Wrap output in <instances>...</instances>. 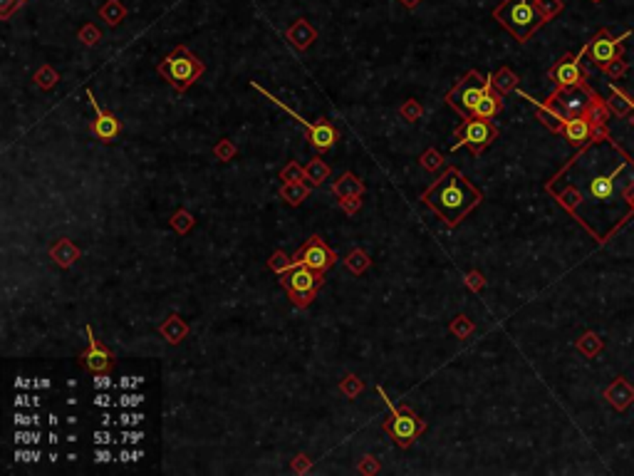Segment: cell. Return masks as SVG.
Here are the masks:
<instances>
[{"label": "cell", "instance_id": "b9f144b4", "mask_svg": "<svg viewBox=\"0 0 634 476\" xmlns=\"http://www.w3.org/2000/svg\"><path fill=\"white\" fill-rule=\"evenodd\" d=\"M122 405H127V407L142 405V394H124V397H122Z\"/></svg>", "mask_w": 634, "mask_h": 476}, {"label": "cell", "instance_id": "c3c4849f", "mask_svg": "<svg viewBox=\"0 0 634 476\" xmlns=\"http://www.w3.org/2000/svg\"><path fill=\"white\" fill-rule=\"evenodd\" d=\"M95 402H97V407H100V405H102V407H107V405H109V397H107V394H97Z\"/></svg>", "mask_w": 634, "mask_h": 476}, {"label": "cell", "instance_id": "d6a6232c", "mask_svg": "<svg viewBox=\"0 0 634 476\" xmlns=\"http://www.w3.org/2000/svg\"><path fill=\"white\" fill-rule=\"evenodd\" d=\"M191 223H194V221H191V216H189V214H184V211H181V214H174V219H171V226L176 228L178 233L189 231V228H191Z\"/></svg>", "mask_w": 634, "mask_h": 476}, {"label": "cell", "instance_id": "6da1fadb", "mask_svg": "<svg viewBox=\"0 0 634 476\" xmlns=\"http://www.w3.org/2000/svg\"><path fill=\"white\" fill-rule=\"evenodd\" d=\"M421 201L429 208H433L449 226H456L458 221L481 201V194L463 178L458 169H449L436 184L424 191Z\"/></svg>", "mask_w": 634, "mask_h": 476}, {"label": "cell", "instance_id": "ffe728a7", "mask_svg": "<svg viewBox=\"0 0 634 476\" xmlns=\"http://www.w3.org/2000/svg\"><path fill=\"white\" fill-rule=\"evenodd\" d=\"M310 142H313V147L317 152H325V149H330L332 144L337 142V134H335V129L330 125H315L310 129Z\"/></svg>", "mask_w": 634, "mask_h": 476}, {"label": "cell", "instance_id": "4fadbf2b", "mask_svg": "<svg viewBox=\"0 0 634 476\" xmlns=\"http://www.w3.org/2000/svg\"><path fill=\"white\" fill-rule=\"evenodd\" d=\"M295 261L305 263V266H310L313 271H317V273H325L327 268L335 263V256H332V250L322 244V238L313 236L308 244L303 246V250L297 253Z\"/></svg>", "mask_w": 634, "mask_h": 476}, {"label": "cell", "instance_id": "f6af8a7d", "mask_svg": "<svg viewBox=\"0 0 634 476\" xmlns=\"http://www.w3.org/2000/svg\"><path fill=\"white\" fill-rule=\"evenodd\" d=\"M15 457L23 459V461H35V459L40 457V454H37V452H18Z\"/></svg>", "mask_w": 634, "mask_h": 476}, {"label": "cell", "instance_id": "7dc6e473", "mask_svg": "<svg viewBox=\"0 0 634 476\" xmlns=\"http://www.w3.org/2000/svg\"><path fill=\"white\" fill-rule=\"evenodd\" d=\"M95 439H97V444H109V434H107V432H102V434L97 432Z\"/></svg>", "mask_w": 634, "mask_h": 476}, {"label": "cell", "instance_id": "ee69618b", "mask_svg": "<svg viewBox=\"0 0 634 476\" xmlns=\"http://www.w3.org/2000/svg\"><path fill=\"white\" fill-rule=\"evenodd\" d=\"M372 459H374V457H364V464H362V471H367V474H369V471H380V461L374 464Z\"/></svg>", "mask_w": 634, "mask_h": 476}, {"label": "cell", "instance_id": "d6986e66", "mask_svg": "<svg viewBox=\"0 0 634 476\" xmlns=\"http://www.w3.org/2000/svg\"><path fill=\"white\" fill-rule=\"evenodd\" d=\"M501 109H503V97H501V92L496 95V92H493V87H491L486 95L481 97V102H478V107H476L474 117L491 119V117H496Z\"/></svg>", "mask_w": 634, "mask_h": 476}, {"label": "cell", "instance_id": "44dd1931", "mask_svg": "<svg viewBox=\"0 0 634 476\" xmlns=\"http://www.w3.org/2000/svg\"><path fill=\"white\" fill-rule=\"evenodd\" d=\"M362 181L357 176H352V174H344L342 178H339L337 184L332 186V191L337 194V196H342V199H347V196H360L362 194Z\"/></svg>", "mask_w": 634, "mask_h": 476}, {"label": "cell", "instance_id": "7402d4cb", "mask_svg": "<svg viewBox=\"0 0 634 476\" xmlns=\"http://www.w3.org/2000/svg\"><path fill=\"white\" fill-rule=\"evenodd\" d=\"M575 345L585 357H597L599 352H602V347H605V340L599 338L597 333H585Z\"/></svg>", "mask_w": 634, "mask_h": 476}, {"label": "cell", "instance_id": "3957f363", "mask_svg": "<svg viewBox=\"0 0 634 476\" xmlns=\"http://www.w3.org/2000/svg\"><path fill=\"white\" fill-rule=\"evenodd\" d=\"M159 72L176 89H186L191 87V82H196L203 75V62L194 57L186 48H176L171 55L164 57V62L159 65Z\"/></svg>", "mask_w": 634, "mask_h": 476}, {"label": "cell", "instance_id": "60d3db41", "mask_svg": "<svg viewBox=\"0 0 634 476\" xmlns=\"http://www.w3.org/2000/svg\"><path fill=\"white\" fill-rule=\"evenodd\" d=\"M308 466H310L308 457H295V461H292V471H305Z\"/></svg>", "mask_w": 634, "mask_h": 476}, {"label": "cell", "instance_id": "7bdbcfd3", "mask_svg": "<svg viewBox=\"0 0 634 476\" xmlns=\"http://www.w3.org/2000/svg\"><path fill=\"white\" fill-rule=\"evenodd\" d=\"M404 114H407L409 119H416L421 114V104H416V102H409V107L404 109Z\"/></svg>", "mask_w": 634, "mask_h": 476}, {"label": "cell", "instance_id": "db71d44e", "mask_svg": "<svg viewBox=\"0 0 634 476\" xmlns=\"http://www.w3.org/2000/svg\"><path fill=\"white\" fill-rule=\"evenodd\" d=\"M632 127H634V119H632Z\"/></svg>", "mask_w": 634, "mask_h": 476}, {"label": "cell", "instance_id": "ba28073f", "mask_svg": "<svg viewBox=\"0 0 634 476\" xmlns=\"http://www.w3.org/2000/svg\"><path fill=\"white\" fill-rule=\"evenodd\" d=\"M498 137V127L491 125L488 119H481V117H469L463 122V127L456 131V142H454V149L456 147H469L474 154H481L493 139Z\"/></svg>", "mask_w": 634, "mask_h": 476}, {"label": "cell", "instance_id": "1f68e13d", "mask_svg": "<svg viewBox=\"0 0 634 476\" xmlns=\"http://www.w3.org/2000/svg\"><path fill=\"white\" fill-rule=\"evenodd\" d=\"M292 263H295V261H288L283 253H273V258H270V268H273L275 273H280V275H283L285 271L292 266Z\"/></svg>", "mask_w": 634, "mask_h": 476}, {"label": "cell", "instance_id": "ab89813d", "mask_svg": "<svg viewBox=\"0 0 634 476\" xmlns=\"http://www.w3.org/2000/svg\"><path fill=\"white\" fill-rule=\"evenodd\" d=\"M342 208L347 211V214H355V208H360V199H357V196L342 199Z\"/></svg>", "mask_w": 634, "mask_h": 476}, {"label": "cell", "instance_id": "52a82bcc", "mask_svg": "<svg viewBox=\"0 0 634 476\" xmlns=\"http://www.w3.org/2000/svg\"><path fill=\"white\" fill-rule=\"evenodd\" d=\"M629 35H632V30H624L622 35H617V37H612L607 30H599L597 35H595L593 40L585 45L587 57L593 60V65L597 67V70H607V67H610L615 60L624 57V55H622V45H624V40H627Z\"/></svg>", "mask_w": 634, "mask_h": 476}, {"label": "cell", "instance_id": "f907efd6", "mask_svg": "<svg viewBox=\"0 0 634 476\" xmlns=\"http://www.w3.org/2000/svg\"><path fill=\"white\" fill-rule=\"evenodd\" d=\"M15 405H18V407H25V405H28V397H18V402H15Z\"/></svg>", "mask_w": 634, "mask_h": 476}, {"label": "cell", "instance_id": "bcb514c9", "mask_svg": "<svg viewBox=\"0 0 634 476\" xmlns=\"http://www.w3.org/2000/svg\"><path fill=\"white\" fill-rule=\"evenodd\" d=\"M95 387H97V390H109V387H112V382H109L107 377H97Z\"/></svg>", "mask_w": 634, "mask_h": 476}, {"label": "cell", "instance_id": "484cf974", "mask_svg": "<svg viewBox=\"0 0 634 476\" xmlns=\"http://www.w3.org/2000/svg\"><path fill=\"white\" fill-rule=\"evenodd\" d=\"M491 82H493V87L503 95V92H510V89H516V82H518V77L513 75L510 70H501L498 75H491Z\"/></svg>", "mask_w": 634, "mask_h": 476}, {"label": "cell", "instance_id": "f35d334b", "mask_svg": "<svg viewBox=\"0 0 634 476\" xmlns=\"http://www.w3.org/2000/svg\"><path fill=\"white\" fill-rule=\"evenodd\" d=\"M466 283H469V288H474V291H481V288H483V278H481V273H469L466 275Z\"/></svg>", "mask_w": 634, "mask_h": 476}, {"label": "cell", "instance_id": "4dcf8cb0", "mask_svg": "<svg viewBox=\"0 0 634 476\" xmlns=\"http://www.w3.org/2000/svg\"><path fill=\"white\" fill-rule=\"evenodd\" d=\"M451 330H454L458 338H463V335H469L471 330H474V322H471L466 315H458L456 320H454V325H451Z\"/></svg>", "mask_w": 634, "mask_h": 476}, {"label": "cell", "instance_id": "83f0119b", "mask_svg": "<svg viewBox=\"0 0 634 476\" xmlns=\"http://www.w3.org/2000/svg\"><path fill=\"white\" fill-rule=\"evenodd\" d=\"M367 266H369V261L362 250H352L350 256H347V268H350L352 273H364Z\"/></svg>", "mask_w": 634, "mask_h": 476}, {"label": "cell", "instance_id": "e0dca14e", "mask_svg": "<svg viewBox=\"0 0 634 476\" xmlns=\"http://www.w3.org/2000/svg\"><path fill=\"white\" fill-rule=\"evenodd\" d=\"M50 256L55 258V263L57 266H62V268H70L72 263L77 261V256H80V250L75 248V244H72L70 238H59L57 244L50 248Z\"/></svg>", "mask_w": 634, "mask_h": 476}, {"label": "cell", "instance_id": "9a60e30c", "mask_svg": "<svg viewBox=\"0 0 634 476\" xmlns=\"http://www.w3.org/2000/svg\"><path fill=\"white\" fill-rule=\"evenodd\" d=\"M95 109H97V119L92 122V134H95L100 142H104V144H112L114 139L122 134V122H119L114 114H107V112H102L100 107L95 104Z\"/></svg>", "mask_w": 634, "mask_h": 476}, {"label": "cell", "instance_id": "7c38bea8", "mask_svg": "<svg viewBox=\"0 0 634 476\" xmlns=\"http://www.w3.org/2000/svg\"><path fill=\"white\" fill-rule=\"evenodd\" d=\"M563 134H565V139H568L570 144H575V147H585V144L595 142V139L607 137V134H602V131H599L597 127H595L593 122L587 119V114H582V117L565 119Z\"/></svg>", "mask_w": 634, "mask_h": 476}, {"label": "cell", "instance_id": "8992f818", "mask_svg": "<svg viewBox=\"0 0 634 476\" xmlns=\"http://www.w3.org/2000/svg\"><path fill=\"white\" fill-rule=\"evenodd\" d=\"M595 100H597V95L582 82V84H577V87L555 89V95L548 100V104H550L563 119H570V117H582V114L590 112Z\"/></svg>", "mask_w": 634, "mask_h": 476}, {"label": "cell", "instance_id": "603a6c76", "mask_svg": "<svg viewBox=\"0 0 634 476\" xmlns=\"http://www.w3.org/2000/svg\"><path fill=\"white\" fill-rule=\"evenodd\" d=\"M610 107H612V112H615L617 117H624V114L632 112V109H634V102H632V97L624 95V92H622L619 87H617V84H612Z\"/></svg>", "mask_w": 634, "mask_h": 476}, {"label": "cell", "instance_id": "74e56055", "mask_svg": "<svg viewBox=\"0 0 634 476\" xmlns=\"http://www.w3.org/2000/svg\"><path fill=\"white\" fill-rule=\"evenodd\" d=\"M441 164V156L436 154V152H429L427 156H424V167L427 169H436Z\"/></svg>", "mask_w": 634, "mask_h": 476}, {"label": "cell", "instance_id": "f1b7e54d", "mask_svg": "<svg viewBox=\"0 0 634 476\" xmlns=\"http://www.w3.org/2000/svg\"><path fill=\"white\" fill-rule=\"evenodd\" d=\"M327 174H330V169H327V164H322V161L315 159L313 164H310L308 169H305V176H310L315 181V184H320V181H325Z\"/></svg>", "mask_w": 634, "mask_h": 476}, {"label": "cell", "instance_id": "ac0fdd59", "mask_svg": "<svg viewBox=\"0 0 634 476\" xmlns=\"http://www.w3.org/2000/svg\"><path fill=\"white\" fill-rule=\"evenodd\" d=\"M315 35H317V33H315L313 25H310L308 20H297V23L288 30V40H290L297 50H308L310 42L315 40Z\"/></svg>", "mask_w": 634, "mask_h": 476}, {"label": "cell", "instance_id": "cb8c5ba5", "mask_svg": "<svg viewBox=\"0 0 634 476\" xmlns=\"http://www.w3.org/2000/svg\"><path fill=\"white\" fill-rule=\"evenodd\" d=\"M161 333H164V338L169 340V342H178V340L184 338L186 333H189V327L181 322V318L171 315L169 318V322H166L164 327H161Z\"/></svg>", "mask_w": 634, "mask_h": 476}, {"label": "cell", "instance_id": "681fc988", "mask_svg": "<svg viewBox=\"0 0 634 476\" xmlns=\"http://www.w3.org/2000/svg\"><path fill=\"white\" fill-rule=\"evenodd\" d=\"M97 461H109V454L107 452H97Z\"/></svg>", "mask_w": 634, "mask_h": 476}, {"label": "cell", "instance_id": "5bb4252c", "mask_svg": "<svg viewBox=\"0 0 634 476\" xmlns=\"http://www.w3.org/2000/svg\"><path fill=\"white\" fill-rule=\"evenodd\" d=\"M605 399L617 412L629 410L634 405V385L627 377H615V382L605 390Z\"/></svg>", "mask_w": 634, "mask_h": 476}, {"label": "cell", "instance_id": "836d02e7", "mask_svg": "<svg viewBox=\"0 0 634 476\" xmlns=\"http://www.w3.org/2000/svg\"><path fill=\"white\" fill-rule=\"evenodd\" d=\"M607 75H610L612 80H617V77H622L624 72H627V62H624V57H619V60H615L610 67H607Z\"/></svg>", "mask_w": 634, "mask_h": 476}, {"label": "cell", "instance_id": "5b68a950", "mask_svg": "<svg viewBox=\"0 0 634 476\" xmlns=\"http://www.w3.org/2000/svg\"><path fill=\"white\" fill-rule=\"evenodd\" d=\"M280 278H283L285 291L290 293L292 303H295L297 308H308L310 300L315 298V291L320 288V273L300 261L292 263Z\"/></svg>", "mask_w": 634, "mask_h": 476}, {"label": "cell", "instance_id": "d590c367", "mask_svg": "<svg viewBox=\"0 0 634 476\" xmlns=\"http://www.w3.org/2000/svg\"><path fill=\"white\" fill-rule=\"evenodd\" d=\"M35 80L42 84V87H53V84H55V75H53V70H48V67H45L42 72H37Z\"/></svg>", "mask_w": 634, "mask_h": 476}, {"label": "cell", "instance_id": "7a4b0ae2", "mask_svg": "<svg viewBox=\"0 0 634 476\" xmlns=\"http://www.w3.org/2000/svg\"><path fill=\"white\" fill-rule=\"evenodd\" d=\"M493 18L508 33H513L518 42H525L540 25L546 23V15L540 10L538 0H505L503 6L493 10Z\"/></svg>", "mask_w": 634, "mask_h": 476}, {"label": "cell", "instance_id": "277c9868", "mask_svg": "<svg viewBox=\"0 0 634 476\" xmlns=\"http://www.w3.org/2000/svg\"><path fill=\"white\" fill-rule=\"evenodd\" d=\"M491 87H493L491 77L483 80L478 72H469V75H466V77H463L461 82H458L456 87H454L449 95H446V102H449V104L456 109V112H461L463 117L469 119V117H474V112H476V107H478L481 97L486 95Z\"/></svg>", "mask_w": 634, "mask_h": 476}, {"label": "cell", "instance_id": "f546056e", "mask_svg": "<svg viewBox=\"0 0 634 476\" xmlns=\"http://www.w3.org/2000/svg\"><path fill=\"white\" fill-rule=\"evenodd\" d=\"M540 10H543V15H546V20H550L552 15H557V12L563 10V3L560 0H538Z\"/></svg>", "mask_w": 634, "mask_h": 476}, {"label": "cell", "instance_id": "30bf717a", "mask_svg": "<svg viewBox=\"0 0 634 476\" xmlns=\"http://www.w3.org/2000/svg\"><path fill=\"white\" fill-rule=\"evenodd\" d=\"M585 48L580 50L577 55H565L560 62L550 70V80L557 84V89L563 87H577V84L585 82V72H582L580 60L585 57Z\"/></svg>", "mask_w": 634, "mask_h": 476}, {"label": "cell", "instance_id": "e575fe53", "mask_svg": "<svg viewBox=\"0 0 634 476\" xmlns=\"http://www.w3.org/2000/svg\"><path fill=\"white\" fill-rule=\"evenodd\" d=\"M362 387H364V385H362V382L357 380V377H347V382L342 385V390H344L347 394H350V397H355L357 392H362Z\"/></svg>", "mask_w": 634, "mask_h": 476}, {"label": "cell", "instance_id": "2e32d148", "mask_svg": "<svg viewBox=\"0 0 634 476\" xmlns=\"http://www.w3.org/2000/svg\"><path fill=\"white\" fill-rule=\"evenodd\" d=\"M87 335H89V350L82 355L84 365H87L92 372H104V369L109 367V355L97 345V340L92 338V330H89V327H87Z\"/></svg>", "mask_w": 634, "mask_h": 476}, {"label": "cell", "instance_id": "9c48e42d", "mask_svg": "<svg viewBox=\"0 0 634 476\" xmlns=\"http://www.w3.org/2000/svg\"><path fill=\"white\" fill-rule=\"evenodd\" d=\"M424 427H427V424H424V419H419L416 414H411L409 410L399 412V410H394V407H391V416L384 422L386 434L397 441L399 446H409L411 441H414L416 437L424 432Z\"/></svg>", "mask_w": 634, "mask_h": 476}, {"label": "cell", "instance_id": "8d00e7d4", "mask_svg": "<svg viewBox=\"0 0 634 476\" xmlns=\"http://www.w3.org/2000/svg\"><path fill=\"white\" fill-rule=\"evenodd\" d=\"M303 176H305V172H300V169H297L295 164H290V167L285 169V174H283L285 181H292V178H295V181H300Z\"/></svg>", "mask_w": 634, "mask_h": 476}, {"label": "cell", "instance_id": "d4e9b609", "mask_svg": "<svg viewBox=\"0 0 634 476\" xmlns=\"http://www.w3.org/2000/svg\"><path fill=\"white\" fill-rule=\"evenodd\" d=\"M280 194H283V199L288 203H303V199L308 196V189H305L300 181H288Z\"/></svg>", "mask_w": 634, "mask_h": 476}, {"label": "cell", "instance_id": "8fae6325", "mask_svg": "<svg viewBox=\"0 0 634 476\" xmlns=\"http://www.w3.org/2000/svg\"><path fill=\"white\" fill-rule=\"evenodd\" d=\"M627 167H632V161L624 156L610 174H595V176L590 178V184H587V196L593 199V201H602V203L612 201V196H615V191H617V178H619V174H622Z\"/></svg>", "mask_w": 634, "mask_h": 476}, {"label": "cell", "instance_id": "816d5d0a", "mask_svg": "<svg viewBox=\"0 0 634 476\" xmlns=\"http://www.w3.org/2000/svg\"><path fill=\"white\" fill-rule=\"evenodd\" d=\"M407 6H409V8H414V6H416V0H407Z\"/></svg>", "mask_w": 634, "mask_h": 476}, {"label": "cell", "instance_id": "f5cc1de1", "mask_svg": "<svg viewBox=\"0 0 634 476\" xmlns=\"http://www.w3.org/2000/svg\"><path fill=\"white\" fill-rule=\"evenodd\" d=\"M593 3H599V0H593Z\"/></svg>", "mask_w": 634, "mask_h": 476}, {"label": "cell", "instance_id": "4316f807", "mask_svg": "<svg viewBox=\"0 0 634 476\" xmlns=\"http://www.w3.org/2000/svg\"><path fill=\"white\" fill-rule=\"evenodd\" d=\"M102 15H104V20H107L109 25H117L119 20L127 15V10H124V6H119V0H109V6L102 10Z\"/></svg>", "mask_w": 634, "mask_h": 476}]
</instances>
